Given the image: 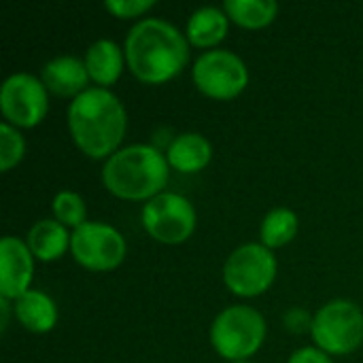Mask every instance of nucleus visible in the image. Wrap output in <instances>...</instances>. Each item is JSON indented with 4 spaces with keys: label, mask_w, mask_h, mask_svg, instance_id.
Here are the masks:
<instances>
[{
    "label": "nucleus",
    "mask_w": 363,
    "mask_h": 363,
    "mask_svg": "<svg viewBox=\"0 0 363 363\" xmlns=\"http://www.w3.org/2000/svg\"><path fill=\"white\" fill-rule=\"evenodd\" d=\"M130 72L149 85L166 83L183 72L189 62V40L164 17L138 19L123 43Z\"/></svg>",
    "instance_id": "1"
},
{
    "label": "nucleus",
    "mask_w": 363,
    "mask_h": 363,
    "mask_svg": "<svg viewBox=\"0 0 363 363\" xmlns=\"http://www.w3.org/2000/svg\"><path fill=\"white\" fill-rule=\"evenodd\" d=\"M68 132L74 145L91 160H108L119 151L128 130V113L108 87H87L66 111Z\"/></svg>",
    "instance_id": "2"
},
{
    "label": "nucleus",
    "mask_w": 363,
    "mask_h": 363,
    "mask_svg": "<svg viewBox=\"0 0 363 363\" xmlns=\"http://www.w3.org/2000/svg\"><path fill=\"white\" fill-rule=\"evenodd\" d=\"M170 164L155 145L134 143L115 151L102 166L104 187L121 200L147 202L166 191Z\"/></svg>",
    "instance_id": "3"
},
{
    "label": "nucleus",
    "mask_w": 363,
    "mask_h": 363,
    "mask_svg": "<svg viewBox=\"0 0 363 363\" xmlns=\"http://www.w3.org/2000/svg\"><path fill=\"white\" fill-rule=\"evenodd\" d=\"M266 319L249 304H230L211 323V345L215 353L230 363L253 357L266 340Z\"/></svg>",
    "instance_id": "4"
},
{
    "label": "nucleus",
    "mask_w": 363,
    "mask_h": 363,
    "mask_svg": "<svg viewBox=\"0 0 363 363\" xmlns=\"http://www.w3.org/2000/svg\"><path fill=\"white\" fill-rule=\"evenodd\" d=\"M311 336L315 347L332 357L349 355L363 345L362 306L347 298L325 302L313 315Z\"/></svg>",
    "instance_id": "5"
},
{
    "label": "nucleus",
    "mask_w": 363,
    "mask_h": 363,
    "mask_svg": "<svg viewBox=\"0 0 363 363\" xmlns=\"http://www.w3.org/2000/svg\"><path fill=\"white\" fill-rule=\"evenodd\" d=\"M277 270L279 264L272 249L262 242H245L225 257L221 277L234 296L255 298L272 287Z\"/></svg>",
    "instance_id": "6"
},
{
    "label": "nucleus",
    "mask_w": 363,
    "mask_h": 363,
    "mask_svg": "<svg viewBox=\"0 0 363 363\" xmlns=\"http://www.w3.org/2000/svg\"><path fill=\"white\" fill-rule=\"evenodd\" d=\"M140 223L153 240L181 245L196 232L198 215L189 198L166 189L143 204Z\"/></svg>",
    "instance_id": "7"
},
{
    "label": "nucleus",
    "mask_w": 363,
    "mask_h": 363,
    "mask_svg": "<svg viewBox=\"0 0 363 363\" xmlns=\"http://www.w3.org/2000/svg\"><path fill=\"white\" fill-rule=\"evenodd\" d=\"M191 79L198 91L215 100H232L249 85V68L232 49H208L194 62Z\"/></svg>",
    "instance_id": "8"
},
{
    "label": "nucleus",
    "mask_w": 363,
    "mask_h": 363,
    "mask_svg": "<svg viewBox=\"0 0 363 363\" xmlns=\"http://www.w3.org/2000/svg\"><path fill=\"white\" fill-rule=\"evenodd\" d=\"M70 253L79 266L91 272H108L121 266L128 253L123 234L106 221H85L72 230Z\"/></svg>",
    "instance_id": "9"
},
{
    "label": "nucleus",
    "mask_w": 363,
    "mask_h": 363,
    "mask_svg": "<svg viewBox=\"0 0 363 363\" xmlns=\"http://www.w3.org/2000/svg\"><path fill=\"white\" fill-rule=\"evenodd\" d=\"M0 111L6 123L34 128L49 111V89L32 72H13L0 87Z\"/></svg>",
    "instance_id": "10"
},
{
    "label": "nucleus",
    "mask_w": 363,
    "mask_h": 363,
    "mask_svg": "<svg viewBox=\"0 0 363 363\" xmlns=\"http://www.w3.org/2000/svg\"><path fill=\"white\" fill-rule=\"evenodd\" d=\"M34 279V255L23 238L4 236L0 240V298L15 302Z\"/></svg>",
    "instance_id": "11"
},
{
    "label": "nucleus",
    "mask_w": 363,
    "mask_h": 363,
    "mask_svg": "<svg viewBox=\"0 0 363 363\" xmlns=\"http://www.w3.org/2000/svg\"><path fill=\"white\" fill-rule=\"evenodd\" d=\"M40 81L45 83V87L60 96V98H77L79 94H83L87 89L89 72L87 66L81 57L77 55H57L51 57L49 62L43 64L40 68Z\"/></svg>",
    "instance_id": "12"
},
{
    "label": "nucleus",
    "mask_w": 363,
    "mask_h": 363,
    "mask_svg": "<svg viewBox=\"0 0 363 363\" xmlns=\"http://www.w3.org/2000/svg\"><path fill=\"white\" fill-rule=\"evenodd\" d=\"M164 153L172 170H179L183 174H196L211 164L213 145L200 132H181L172 136Z\"/></svg>",
    "instance_id": "13"
},
{
    "label": "nucleus",
    "mask_w": 363,
    "mask_h": 363,
    "mask_svg": "<svg viewBox=\"0 0 363 363\" xmlns=\"http://www.w3.org/2000/svg\"><path fill=\"white\" fill-rule=\"evenodd\" d=\"M83 62L87 66L89 79L98 87L113 85L121 77L123 66H128L125 64V51H123V47H119L113 38H106V36L94 40L87 47Z\"/></svg>",
    "instance_id": "14"
},
{
    "label": "nucleus",
    "mask_w": 363,
    "mask_h": 363,
    "mask_svg": "<svg viewBox=\"0 0 363 363\" xmlns=\"http://www.w3.org/2000/svg\"><path fill=\"white\" fill-rule=\"evenodd\" d=\"M13 315L23 330L32 334H47L57 323V304L40 289H28L13 302Z\"/></svg>",
    "instance_id": "15"
},
{
    "label": "nucleus",
    "mask_w": 363,
    "mask_h": 363,
    "mask_svg": "<svg viewBox=\"0 0 363 363\" xmlns=\"http://www.w3.org/2000/svg\"><path fill=\"white\" fill-rule=\"evenodd\" d=\"M72 232L57 219H38L26 234V245L38 262H57L70 251Z\"/></svg>",
    "instance_id": "16"
},
{
    "label": "nucleus",
    "mask_w": 363,
    "mask_h": 363,
    "mask_svg": "<svg viewBox=\"0 0 363 363\" xmlns=\"http://www.w3.org/2000/svg\"><path fill=\"white\" fill-rule=\"evenodd\" d=\"M228 28H230V17L223 11V6L204 4V6H198L187 17L185 36L189 45H196L202 49H217V45L225 38Z\"/></svg>",
    "instance_id": "17"
},
{
    "label": "nucleus",
    "mask_w": 363,
    "mask_h": 363,
    "mask_svg": "<svg viewBox=\"0 0 363 363\" xmlns=\"http://www.w3.org/2000/svg\"><path fill=\"white\" fill-rule=\"evenodd\" d=\"M300 230V219L298 215L287 208V206H277L270 208L259 225V242L268 249H281L289 245Z\"/></svg>",
    "instance_id": "18"
},
{
    "label": "nucleus",
    "mask_w": 363,
    "mask_h": 363,
    "mask_svg": "<svg viewBox=\"0 0 363 363\" xmlns=\"http://www.w3.org/2000/svg\"><path fill=\"white\" fill-rule=\"evenodd\" d=\"M223 11L242 28H264L279 15V2L274 0H225Z\"/></svg>",
    "instance_id": "19"
},
{
    "label": "nucleus",
    "mask_w": 363,
    "mask_h": 363,
    "mask_svg": "<svg viewBox=\"0 0 363 363\" xmlns=\"http://www.w3.org/2000/svg\"><path fill=\"white\" fill-rule=\"evenodd\" d=\"M53 219H57L66 228H81L87 221V206L79 191L72 189H60L51 200Z\"/></svg>",
    "instance_id": "20"
},
{
    "label": "nucleus",
    "mask_w": 363,
    "mask_h": 363,
    "mask_svg": "<svg viewBox=\"0 0 363 363\" xmlns=\"http://www.w3.org/2000/svg\"><path fill=\"white\" fill-rule=\"evenodd\" d=\"M26 155V138L19 128L2 121L0 123V170H13Z\"/></svg>",
    "instance_id": "21"
},
{
    "label": "nucleus",
    "mask_w": 363,
    "mask_h": 363,
    "mask_svg": "<svg viewBox=\"0 0 363 363\" xmlns=\"http://www.w3.org/2000/svg\"><path fill=\"white\" fill-rule=\"evenodd\" d=\"M153 6H155V0H106L104 2V9L121 19L143 17Z\"/></svg>",
    "instance_id": "22"
},
{
    "label": "nucleus",
    "mask_w": 363,
    "mask_h": 363,
    "mask_svg": "<svg viewBox=\"0 0 363 363\" xmlns=\"http://www.w3.org/2000/svg\"><path fill=\"white\" fill-rule=\"evenodd\" d=\"M283 325L285 330H289L291 334H304V332H311L313 328V315L302 308V306H294L289 311H285L283 315Z\"/></svg>",
    "instance_id": "23"
},
{
    "label": "nucleus",
    "mask_w": 363,
    "mask_h": 363,
    "mask_svg": "<svg viewBox=\"0 0 363 363\" xmlns=\"http://www.w3.org/2000/svg\"><path fill=\"white\" fill-rule=\"evenodd\" d=\"M287 363H334V359L319 347H300L289 355Z\"/></svg>",
    "instance_id": "24"
},
{
    "label": "nucleus",
    "mask_w": 363,
    "mask_h": 363,
    "mask_svg": "<svg viewBox=\"0 0 363 363\" xmlns=\"http://www.w3.org/2000/svg\"><path fill=\"white\" fill-rule=\"evenodd\" d=\"M11 311H13V304H11V300H6V298H0V330H2V332H6V328H9V317H11Z\"/></svg>",
    "instance_id": "25"
},
{
    "label": "nucleus",
    "mask_w": 363,
    "mask_h": 363,
    "mask_svg": "<svg viewBox=\"0 0 363 363\" xmlns=\"http://www.w3.org/2000/svg\"><path fill=\"white\" fill-rule=\"evenodd\" d=\"M234 363H253V362H249V359H245V362H234Z\"/></svg>",
    "instance_id": "26"
}]
</instances>
